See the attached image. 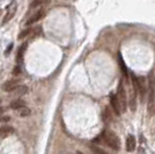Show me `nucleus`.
Here are the masks:
<instances>
[{"label":"nucleus","mask_w":155,"mask_h":154,"mask_svg":"<svg viewBox=\"0 0 155 154\" xmlns=\"http://www.w3.org/2000/svg\"><path fill=\"white\" fill-rule=\"evenodd\" d=\"M100 138L102 139L104 144H107L110 148L115 149V151H119L120 149V140L118 138V136L110 130H105L102 135L100 136Z\"/></svg>","instance_id":"f257e3e1"},{"label":"nucleus","mask_w":155,"mask_h":154,"mask_svg":"<svg viewBox=\"0 0 155 154\" xmlns=\"http://www.w3.org/2000/svg\"><path fill=\"white\" fill-rule=\"evenodd\" d=\"M91 151L94 154H108L104 149H102V148L96 146V145H91Z\"/></svg>","instance_id":"4468645a"},{"label":"nucleus","mask_w":155,"mask_h":154,"mask_svg":"<svg viewBox=\"0 0 155 154\" xmlns=\"http://www.w3.org/2000/svg\"><path fill=\"white\" fill-rule=\"evenodd\" d=\"M103 119H104V122L105 123H108L111 119V117H110V115L108 114V109H105L104 110V114H103Z\"/></svg>","instance_id":"a211bd4d"},{"label":"nucleus","mask_w":155,"mask_h":154,"mask_svg":"<svg viewBox=\"0 0 155 154\" xmlns=\"http://www.w3.org/2000/svg\"><path fill=\"white\" fill-rule=\"evenodd\" d=\"M77 154H82L81 152H77Z\"/></svg>","instance_id":"5701e85b"},{"label":"nucleus","mask_w":155,"mask_h":154,"mask_svg":"<svg viewBox=\"0 0 155 154\" xmlns=\"http://www.w3.org/2000/svg\"><path fill=\"white\" fill-rule=\"evenodd\" d=\"M27 46H28L27 43H23V44L20 46L19 52H18V62H19V63H21L22 59H23V56H25V52H26Z\"/></svg>","instance_id":"ddd939ff"},{"label":"nucleus","mask_w":155,"mask_h":154,"mask_svg":"<svg viewBox=\"0 0 155 154\" xmlns=\"http://www.w3.org/2000/svg\"><path fill=\"white\" fill-rule=\"evenodd\" d=\"M45 15V9L44 8H42V9H39V11H37L36 13H34L29 18V19L27 20L26 22V26H31L32 23H35V22H37V21H39V20L42 19L43 16Z\"/></svg>","instance_id":"39448f33"},{"label":"nucleus","mask_w":155,"mask_h":154,"mask_svg":"<svg viewBox=\"0 0 155 154\" xmlns=\"http://www.w3.org/2000/svg\"><path fill=\"white\" fill-rule=\"evenodd\" d=\"M12 48H13V44H11L8 48H7V51H6V55L8 53V52H11V50H12Z\"/></svg>","instance_id":"412c9836"},{"label":"nucleus","mask_w":155,"mask_h":154,"mask_svg":"<svg viewBox=\"0 0 155 154\" xmlns=\"http://www.w3.org/2000/svg\"><path fill=\"white\" fill-rule=\"evenodd\" d=\"M136 138H134V136L130 135L127 137V139H126V151H129V152H132V151H134V148H136Z\"/></svg>","instance_id":"6e6552de"},{"label":"nucleus","mask_w":155,"mask_h":154,"mask_svg":"<svg viewBox=\"0 0 155 154\" xmlns=\"http://www.w3.org/2000/svg\"><path fill=\"white\" fill-rule=\"evenodd\" d=\"M31 32V29L30 28H28V29H25V30H22V32H20V35H19V39H23V38H26L27 36L29 35Z\"/></svg>","instance_id":"dca6fc26"},{"label":"nucleus","mask_w":155,"mask_h":154,"mask_svg":"<svg viewBox=\"0 0 155 154\" xmlns=\"http://www.w3.org/2000/svg\"><path fill=\"white\" fill-rule=\"evenodd\" d=\"M19 111V115L22 116V117H27V116L30 115V109L29 108H27V107H23V108H21L20 110H18Z\"/></svg>","instance_id":"2eb2a0df"},{"label":"nucleus","mask_w":155,"mask_h":154,"mask_svg":"<svg viewBox=\"0 0 155 154\" xmlns=\"http://www.w3.org/2000/svg\"><path fill=\"white\" fill-rule=\"evenodd\" d=\"M2 112H4V109L0 107V116H1V114H2Z\"/></svg>","instance_id":"4be33fe9"},{"label":"nucleus","mask_w":155,"mask_h":154,"mask_svg":"<svg viewBox=\"0 0 155 154\" xmlns=\"http://www.w3.org/2000/svg\"><path fill=\"white\" fill-rule=\"evenodd\" d=\"M110 104H111V108H112V110L115 111V114H116L117 116H119L122 114V111H120V105H119V102H118L117 96L115 94H111V95H110Z\"/></svg>","instance_id":"0eeeda50"},{"label":"nucleus","mask_w":155,"mask_h":154,"mask_svg":"<svg viewBox=\"0 0 155 154\" xmlns=\"http://www.w3.org/2000/svg\"><path fill=\"white\" fill-rule=\"evenodd\" d=\"M116 96H117L118 102H119V105H120V111H122V112H125V111H126V108H127V99H126V93H125L124 85L122 81L118 85V90H117Z\"/></svg>","instance_id":"7ed1b4c3"},{"label":"nucleus","mask_w":155,"mask_h":154,"mask_svg":"<svg viewBox=\"0 0 155 154\" xmlns=\"http://www.w3.org/2000/svg\"><path fill=\"white\" fill-rule=\"evenodd\" d=\"M20 73H21V69H20V66H15V67H14V71H13V74L14 75H19Z\"/></svg>","instance_id":"6ab92c4d"},{"label":"nucleus","mask_w":155,"mask_h":154,"mask_svg":"<svg viewBox=\"0 0 155 154\" xmlns=\"http://www.w3.org/2000/svg\"><path fill=\"white\" fill-rule=\"evenodd\" d=\"M51 0H34L31 2V7L32 8H36V7H41V6H48L50 5Z\"/></svg>","instance_id":"f8f14e48"},{"label":"nucleus","mask_w":155,"mask_h":154,"mask_svg":"<svg viewBox=\"0 0 155 154\" xmlns=\"http://www.w3.org/2000/svg\"><path fill=\"white\" fill-rule=\"evenodd\" d=\"M16 8H18L16 0H13V1L9 4V6L7 7L6 15H5V18H4V20H2V23H7L9 20L13 19L14 15H15V13H16Z\"/></svg>","instance_id":"20e7f679"},{"label":"nucleus","mask_w":155,"mask_h":154,"mask_svg":"<svg viewBox=\"0 0 155 154\" xmlns=\"http://www.w3.org/2000/svg\"><path fill=\"white\" fill-rule=\"evenodd\" d=\"M27 90H28V88H27L26 86H19L16 89H14L13 92H12V94H13V96L20 97V96H22V95H25L27 93Z\"/></svg>","instance_id":"9d476101"},{"label":"nucleus","mask_w":155,"mask_h":154,"mask_svg":"<svg viewBox=\"0 0 155 154\" xmlns=\"http://www.w3.org/2000/svg\"><path fill=\"white\" fill-rule=\"evenodd\" d=\"M11 118L8 117V116H1L0 117V122H8Z\"/></svg>","instance_id":"aec40b11"},{"label":"nucleus","mask_w":155,"mask_h":154,"mask_svg":"<svg viewBox=\"0 0 155 154\" xmlns=\"http://www.w3.org/2000/svg\"><path fill=\"white\" fill-rule=\"evenodd\" d=\"M19 84L20 81L18 79H11L2 85V89L5 92H13L14 89H16L19 87Z\"/></svg>","instance_id":"423d86ee"},{"label":"nucleus","mask_w":155,"mask_h":154,"mask_svg":"<svg viewBox=\"0 0 155 154\" xmlns=\"http://www.w3.org/2000/svg\"><path fill=\"white\" fill-rule=\"evenodd\" d=\"M155 102V77L150 73L148 77V110L152 112Z\"/></svg>","instance_id":"f03ea898"},{"label":"nucleus","mask_w":155,"mask_h":154,"mask_svg":"<svg viewBox=\"0 0 155 154\" xmlns=\"http://www.w3.org/2000/svg\"><path fill=\"white\" fill-rule=\"evenodd\" d=\"M23 107H26V103H25V101H22V100H20V99L13 101L12 104H11V108L14 110H20L21 108H23Z\"/></svg>","instance_id":"9b49d317"},{"label":"nucleus","mask_w":155,"mask_h":154,"mask_svg":"<svg viewBox=\"0 0 155 154\" xmlns=\"http://www.w3.org/2000/svg\"><path fill=\"white\" fill-rule=\"evenodd\" d=\"M14 132V129L12 126H2L0 128V139L6 138L9 135H12Z\"/></svg>","instance_id":"1a4fd4ad"},{"label":"nucleus","mask_w":155,"mask_h":154,"mask_svg":"<svg viewBox=\"0 0 155 154\" xmlns=\"http://www.w3.org/2000/svg\"><path fill=\"white\" fill-rule=\"evenodd\" d=\"M118 59H119V65H122V71H123V73L125 74V77H127V71H126V66H125V64H124L123 58H122V56H120V53L118 55Z\"/></svg>","instance_id":"f3484780"}]
</instances>
